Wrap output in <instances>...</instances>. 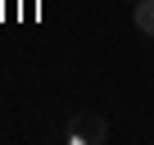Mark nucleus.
I'll list each match as a JSON object with an SVG mask.
<instances>
[{
    "instance_id": "f257e3e1",
    "label": "nucleus",
    "mask_w": 154,
    "mask_h": 145,
    "mask_svg": "<svg viewBox=\"0 0 154 145\" xmlns=\"http://www.w3.org/2000/svg\"><path fill=\"white\" fill-rule=\"evenodd\" d=\"M72 145H100L104 136H109V122L100 118V113H72V122H68V131H63Z\"/></svg>"
},
{
    "instance_id": "f03ea898",
    "label": "nucleus",
    "mask_w": 154,
    "mask_h": 145,
    "mask_svg": "<svg viewBox=\"0 0 154 145\" xmlns=\"http://www.w3.org/2000/svg\"><path fill=\"white\" fill-rule=\"evenodd\" d=\"M131 23H136V32L154 36V0H136V9H131Z\"/></svg>"
},
{
    "instance_id": "7ed1b4c3",
    "label": "nucleus",
    "mask_w": 154,
    "mask_h": 145,
    "mask_svg": "<svg viewBox=\"0 0 154 145\" xmlns=\"http://www.w3.org/2000/svg\"><path fill=\"white\" fill-rule=\"evenodd\" d=\"M131 5H136V0H131Z\"/></svg>"
}]
</instances>
